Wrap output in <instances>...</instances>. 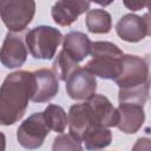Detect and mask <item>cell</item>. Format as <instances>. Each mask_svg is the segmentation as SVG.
Segmentation results:
<instances>
[{"instance_id":"18","label":"cell","mask_w":151,"mask_h":151,"mask_svg":"<svg viewBox=\"0 0 151 151\" xmlns=\"http://www.w3.org/2000/svg\"><path fill=\"white\" fill-rule=\"evenodd\" d=\"M46 125L50 130L55 132H63L67 125V116L61 106L51 104L42 112Z\"/></svg>"},{"instance_id":"6","label":"cell","mask_w":151,"mask_h":151,"mask_svg":"<svg viewBox=\"0 0 151 151\" xmlns=\"http://www.w3.org/2000/svg\"><path fill=\"white\" fill-rule=\"evenodd\" d=\"M50 129L45 123L42 112H37L25 119L18 127L17 139L22 147L34 150L42 145Z\"/></svg>"},{"instance_id":"9","label":"cell","mask_w":151,"mask_h":151,"mask_svg":"<svg viewBox=\"0 0 151 151\" xmlns=\"http://www.w3.org/2000/svg\"><path fill=\"white\" fill-rule=\"evenodd\" d=\"M117 34L125 41L137 42L150 34L149 14L138 17L134 14H126L119 19L116 25Z\"/></svg>"},{"instance_id":"15","label":"cell","mask_w":151,"mask_h":151,"mask_svg":"<svg viewBox=\"0 0 151 151\" xmlns=\"http://www.w3.org/2000/svg\"><path fill=\"white\" fill-rule=\"evenodd\" d=\"M91 45L88 37L81 32H70L63 40V51L77 64L84 60L91 52Z\"/></svg>"},{"instance_id":"2","label":"cell","mask_w":151,"mask_h":151,"mask_svg":"<svg viewBox=\"0 0 151 151\" xmlns=\"http://www.w3.org/2000/svg\"><path fill=\"white\" fill-rule=\"evenodd\" d=\"M92 59L87 61L85 68L94 77L104 79H116L122 73L124 54L120 48L109 41H96L91 45Z\"/></svg>"},{"instance_id":"1","label":"cell","mask_w":151,"mask_h":151,"mask_svg":"<svg viewBox=\"0 0 151 151\" xmlns=\"http://www.w3.org/2000/svg\"><path fill=\"white\" fill-rule=\"evenodd\" d=\"M33 90L32 72L17 71L6 77L0 87V125H12L22 118Z\"/></svg>"},{"instance_id":"23","label":"cell","mask_w":151,"mask_h":151,"mask_svg":"<svg viewBox=\"0 0 151 151\" xmlns=\"http://www.w3.org/2000/svg\"><path fill=\"white\" fill-rule=\"evenodd\" d=\"M124 5L131 11H139L150 5V1H124Z\"/></svg>"},{"instance_id":"5","label":"cell","mask_w":151,"mask_h":151,"mask_svg":"<svg viewBox=\"0 0 151 151\" xmlns=\"http://www.w3.org/2000/svg\"><path fill=\"white\" fill-rule=\"evenodd\" d=\"M114 81L119 90H129L149 84L147 61L138 55H124L122 73Z\"/></svg>"},{"instance_id":"8","label":"cell","mask_w":151,"mask_h":151,"mask_svg":"<svg viewBox=\"0 0 151 151\" xmlns=\"http://www.w3.org/2000/svg\"><path fill=\"white\" fill-rule=\"evenodd\" d=\"M97 88L96 77L85 67H78L66 79L67 94L74 100H85L91 98Z\"/></svg>"},{"instance_id":"17","label":"cell","mask_w":151,"mask_h":151,"mask_svg":"<svg viewBox=\"0 0 151 151\" xmlns=\"http://www.w3.org/2000/svg\"><path fill=\"white\" fill-rule=\"evenodd\" d=\"M111 140H112L111 131L101 126L92 129L83 139V142L85 143V149L88 151H97L104 149L107 145H110Z\"/></svg>"},{"instance_id":"12","label":"cell","mask_w":151,"mask_h":151,"mask_svg":"<svg viewBox=\"0 0 151 151\" xmlns=\"http://www.w3.org/2000/svg\"><path fill=\"white\" fill-rule=\"evenodd\" d=\"M119 122L117 127L124 133H136L145 120L143 106L132 103H120L118 109Z\"/></svg>"},{"instance_id":"7","label":"cell","mask_w":151,"mask_h":151,"mask_svg":"<svg viewBox=\"0 0 151 151\" xmlns=\"http://www.w3.org/2000/svg\"><path fill=\"white\" fill-rule=\"evenodd\" d=\"M67 123L70 126V134L80 143L92 129L100 126L87 101L74 104L71 106L68 111Z\"/></svg>"},{"instance_id":"24","label":"cell","mask_w":151,"mask_h":151,"mask_svg":"<svg viewBox=\"0 0 151 151\" xmlns=\"http://www.w3.org/2000/svg\"><path fill=\"white\" fill-rule=\"evenodd\" d=\"M5 149H6V138L4 133L0 132V151H5Z\"/></svg>"},{"instance_id":"3","label":"cell","mask_w":151,"mask_h":151,"mask_svg":"<svg viewBox=\"0 0 151 151\" xmlns=\"http://www.w3.org/2000/svg\"><path fill=\"white\" fill-rule=\"evenodd\" d=\"M61 39L63 34L59 29L51 26H38L28 31L25 41L33 58L47 60L54 57Z\"/></svg>"},{"instance_id":"13","label":"cell","mask_w":151,"mask_h":151,"mask_svg":"<svg viewBox=\"0 0 151 151\" xmlns=\"http://www.w3.org/2000/svg\"><path fill=\"white\" fill-rule=\"evenodd\" d=\"M90 5L87 1H58L52 7V18L60 26H70Z\"/></svg>"},{"instance_id":"22","label":"cell","mask_w":151,"mask_h":151,"mask_svg":"<svg viewBox=\"0 0 151 151\" xmlns=\"http://www.w3.org/2000/svg\"><path fill=\"white\" fill-rule=\"evenodd\" d=\"M132 151H151V142L149 138H139L132 147Z\"/></svg>"},{"instance_id":"11","label":"cell","mask_w":151,"mask_h":151,"mask_svg":"<svg viewBox=\"0 0 151 151\" xmlns=\"http://www.w3.org/2000/svg\"><path fill=\"white\" fill-rule=\"evenodd\" d=\"M32 73L34 78V90L31 100L34 103H45L51 100L59 91L54 72L48 68H41Z\"/></svg>"},{"instance_id":"21","label":"cell","mask_w":151,"mask_h":151,"mask_svg":"<svg viewBox=\"0 0 151 151\" xmlns=\"http://www.w3.org/2000/svg\"><path fill=\"white\" fill-rule=\"evenodd\" d=\"M52 151H84L81 143L71 134H60L54 138Z\"/></svg>"},{"instance_id":"16","label":"cell","mask_w":151,"mask_h":151,"mask_svg":"<svg viewBox=\"0 0 151 151\" xmlns=\"http://www.w3.org/2000/svg\"><path fill=\"white\" fill-rule=\"evenodd\" d=\"M86 26L91 33H109L112 27L111 15L101 9H90L86 15Z\"/></svg>"},{"instance_id":"14","label":"cell","mask_w":151,"mask_h":151,"mask_svg":"<svg viewBox=\"0 0 151 151\" xmlns=\"http://www.w3.org/2000/svg\"><path fill=\"white\" fill-rule=\"evenodd\" d=\"M88 105L91 106L98 123L103 127L117 126L119 122V114L117 109L113 107L111 101L101 94H93L87 99Z\"/></svg>"},{"instance_id":"19","label":"cell","mask_w":151,"mask_h":151,"mask_svg":"<svg viewBox=\"0 0 151 151\" xmlns=\"http://www.w3.org/2000/svg\"><path fill=\"white\" fill-rule=\"evenodd\" d=\"M78 68V64L73 61L63 50L58 53V55L54 59L53 63V72L57 78H59L63 81H66V79L70 77V74Z\"/></svg>"},{"instance_id":"20","label":"cell","mask_w":151,"mask_h":151,"mask_svg":"<svg viewBox=\"0 0 151 151\" xmlns=\"http://www.w3.org/2000/svg\"><path fill=\"white\" fill-rule=\"evenodd\" d=\"M147 97H149V84L134 88L119 90L118 99L119 103H132L143 106L147 100Z\"/></svg>"},{"instance_id":"10","label":"cell","mask_w":151,"mask_h":151,"mask_svg":"<svg viewBox=\"0 0 151 151\" xmlns=\"http://www.w3.org/2000/svg\"><path fill=\"white\" fill-rule=\"evenodd\" d=\"M27 48L21 35L8 32L0 48V61L7 68H15L26 61Z\"/></svg>"},{"instance_id":"4","label":"cell","mask_w":151,"mask_h":151,"mask_svg":"<svg viewBox=\"0 0 151 151\" xmlns=\"http://www.w3.org/2000/svg\"><path fill=\"white\" fill-rule=\"evenodd\" d=\"M35 13V2L32 0L0 1V17L12 32H21L32 21Z\"/></svg>"}]
</instances>
